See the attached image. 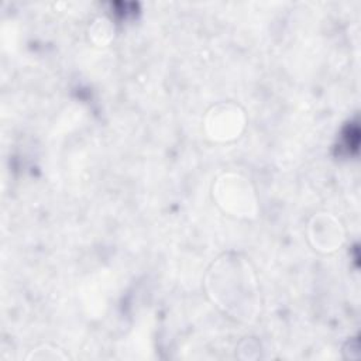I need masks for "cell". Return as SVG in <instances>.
<instances>
[{"instance_id": "6da1fadb", "label": "cell", "mask_w": 361, "mask_h": 361, "mask_svg": "<svg viewBox=\"0 0 361 361\" xmlns=\"http://www.w3.org/2000/svg\"><path fill=\"white\" fill-rule=\"evenodd\" d=\"M209 279V292L224 312L248 319L257 305L255 279L244 259H220Z\"/></svg>"}, {"instance_id": "277c9868", "label": "cell", "mask_w": 361, "mask_h": 361, "mask_svg": "<svg viewBox=\"0 0 361 361\" xmlns=\"http://www.w3.org/2000/svg\"><path fill=\"white\" fill-rule=\"evenodd\" d=\"M307 235L314 250L324 254L337 251L344 243V228L331 213L314 214L309 223Z\"/></svg>"}, {"instance_id": "7a4b0ae2", "label": "cell", "mask_w": 361, "mask_h": 361, "mask_svg": "<svg viewBox=\"0 0 361 361\" xmlns=\"http://www.w3.org/2000/svg\"><path fill=\"white\" fill-rule=\"evenodd\" d=\"M213 199L228 216L251 219L258 212V197L250 179L235 172L220 175L213 183Z\"/></svg>"}, {"instance_id": "8992f818", "label": "cell", "mask_w": 361, "mask_h": 361, "mask_svg": "<svg viewBox=\"0 0 361 361\" xmlns=\"http://www.w3.org/2000/svg\"><path fill=\"white\" fill-rule=\"evenodd\" d=\"M27 360H66L68 355L62 353V350H56L55 347L42 345L35 350H31L25 357Z\"/></svg>"}, {"instance_id": "3957f363", "label": "cell", "mask_w": 361, "mask_h": 361, "mask_svg": "<svg viewBox=\"0 0 361 361\" xmlns=\"http://www.w3.org/2000/svg\"><path fill=\"white\" fill-rule=\"evenodd\" d=\"M244 110L230 102L214 104L204 117V131L216 142H228L237 140L245 128Z\"/></svg>"}, {"instance_id": "5b68a950", "label": "cell", "mask_w": 361, "mask_h": 361, "mask_svg": "<svg viewBox=\"0 0 361 361\" xmlns=\"http://www.w3.org/2000/svg\"><path fill=\"white\" fill-rule=\"evenodd\" d=\"M113 34V28L110 25V21L106 18H97L93 21L90 27V37L92 41L97 45H106Z\"/></svg>"}]
</instances>
